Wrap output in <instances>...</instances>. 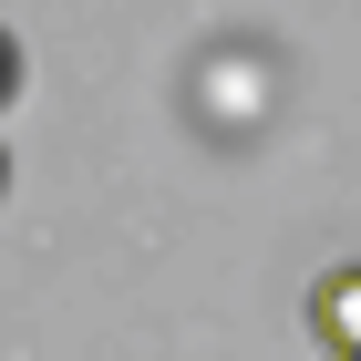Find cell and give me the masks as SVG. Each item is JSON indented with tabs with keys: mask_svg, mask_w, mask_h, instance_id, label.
Instances as JSON below:
<instances>
[{
	"mask_svg": "<svg viewBox=\"0 0 361 361\" xmlns=\"http://www.w3.org/2000/svg\"><path fill=\"white\" fill-rule=\"evenodd\" d=\"M310 331H320V351H331V361H351V351H361V269L310 279Z\"/></svg>",
	"mask_w": 361,
	"mask_h": 361,
	"instance_id": "obj_1",
	"label": "cell"
},
{
	"mask_svg": "<svg viewBox=\"0 0 361 361\" xmlns=\"http://www.w3.org/2000/svg\"><path fill=\"white\" fill-rule=\"evenodd\" d=\"M351 361H361V351H351Z\"/></svg>",
	"mask_w": 361,
	"mask_h": 361,
	"instance_id": "obj_2",
	"label": "cell"
}]
</instances>
